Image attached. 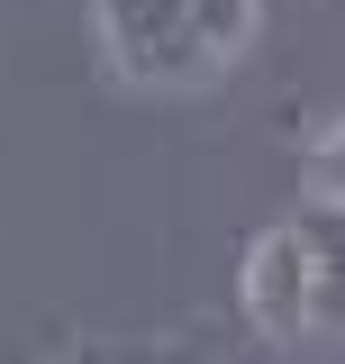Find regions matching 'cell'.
<instances>
[{
  "instance_id": "obj_3",
  "label": "cell",
  "mask_w": 345,
  "mask_h": 364,
  "mask_svg": "<svg viewBox=\"0 0 345 364\" xmlns=\"http://www.w3.org/2000/svg\"><path fill=\"white\" fill-rule=\"evenodd\" d=\"M182 28H191V46L200 55H236L246 46V28H255V0H182Z\"/></svg>"
},
{
  "instance_id": "obj_2",
  "label": "cell",
  "mask_w": 345,
  "mask_h": 364,
  "mask_svg": "<svg viewBox=\"0 0 345 364\" xmlns=\"http://www.w3.org/2000/svg\"><path fill=\"white\" fill-rule=\"evenodd\" d=\"M100 18H109V46L136 82H200L209 73V55L182 28V0H100Z\"/></svg>"
},
{
  "instance_id": "obj_1",
  "label": "cell",
  "mask_w": 345,
  "mask_h": 364,
  "mask_svg": "<svg viewBox=\"0 0 345 364\" xmlns=\"http://www.w3.org/2000/svg\"><path fill=\"white\" fill-rule=\"evenodd\" d=\"M246 310H255L273 337L318 328V318L336 310V264H318L291 228H273V237L255 246V264H246Z\"/></svg>"
}]
</instances>
